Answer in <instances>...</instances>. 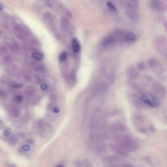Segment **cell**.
<instances>
[{
	"mask_svg": "<svg viewBox=\"0 0 167 167\" xmlns=\"http://www.w3.org/2000/svg\"><path fill=\"white\" fill-rule=\"evenodd\" d=\"M73 50L75 52H77L79 51L80 49L79 45L77 39H74L73 40Z\"/></svg>",
	"mask_w": 167,
	"mask_h": 167,
	"instance_id": "277c9868",
	"label": "cell"
},
{
	"mask_svg": "<svg viewBox=\"0 0 167 167\" xmlns=\"http://www.w3.org/2000/svg\"><path fill=\"white\" fill-rule=\"evenodd\" d=\"M23 84L21 83H13L11 84V86L13 88H19L23 86Z\"/></svg>",
	"mask_w": 167,
	"mask_h": 167,
	"instance_id": "ba28073f",
	"label": "cell"
},
{
	"mask_svg": "<svg viewBox=\"0 0 167 167\" xmlns=\"http://www.w3.org/2000/svg\"><path fill=\"white\" fill-rule=\"evenodd\" d=\"M32 56L33 58L37 60H40L42 59L43 57L42 55L39 53H33Z\"/></svg>",
	"mask_w": 167,
	"mask_h": 167,
	"instance_id": "52a82bcc",
	"label": "cell"
},
{
	"mask_svg": "<svg viewBox=\"0 0 167 167\" xmlns=\"http://www.w3.org/2000/svg\"><path fill=\"white\" fill-rule=\"evenodd\" d=\"M66 57V53L65 52H63L61 54L59 57V60L61 61H64Z\"/></svg>",
	"mask_w": 167,
	"mask_h": 167,
	"instance_id": "9c48e42d",
	"label": "cell"
},
{
	"mask_svg": "<svg viewBox=\"0 0 167 167\" xmlns=\"http://www.w3.org/2000/svg\"><path fill=\"white\" fill-rule=\"evenodd\" d=\"M23 97L21 95H17L14 97V100L17 102H20L22 101Z\"/></svg>",
	"mask_w": 167,
	"mask_h": 167,
	"instance_id": "30bf717a",
	"label": "cell"
},
{
	"mask_svg": "<svg viewBox=\"0 0 167 167\" xmlns=\"http://www.w3.org/2000/svg\"><path fill=\"white\" fill-rule=\"evenodd\" d=\"M3 9V6L0 3V11H1V10H2Z\"/></svg>",
	"mask_w": 167,
	"mask_h": 167,
	"instance_id": "2e32d148",
	"label": "cell"
},
{
	"mask_svg": "<svg viewBox=\"0 0 167 167\" xmlns=\"http://www.w3.org/2000/svg\"><path fill=\"white\" fill-rule=\"evenodd\" d=\"M37 125H38L39 127L40 128H42L44 126L43 122L42 121H41V120L39 121L38 123H37Z\"/></svg>",
	"mask_w": 167,
	"mask_h": 167,
	"instance_id": "4fadbf2b",
	"label": "cell"
},
{
	"mask_svg": "<svg viewBox=\"0 0 167 167\" xmlns=\"http://www.w3.org/2000/svg\"><path fill=\"white\" fill-rule=\"evenodd\" d=\"M141 99L143 102L151 107H156L159 105L157 98L151 94H144L142 96Z\"/></svg>",
	"mask_w": 167,
	"mask_h": 167,
	"instance_id": "6da1fadb",
	"label": "cell"
},
{
	"mask_svg": "<svg viewBox=\"0 0 167 167\" xmlns=\"http://www.w3.org/2000/svg\"><path fill=\"white\" fill-rule=\"evenodd\" d=\"M23 150L25 151H28L30 150V147L29 145H25L23 147Z\"/></svg>",
	"mask_w": 167,
	"mask_h": 167,
	"instance_id": "8fae6325",
	"label": "cell"
},
{
	"mask_svg": "<svg viewBox=\"0 0 167 167\" xmlns=\"http://www.w3.org/2000/svg\"><path fill=\"white\" fill-rule=\"evenodd\" d=\"M113 37L112 36H109L105 39L103 42L104 46H107L111 44L113 42Z\"/></svg>",
	"mask_w": 167,
	"mask_h": 167,
	"instance_id": "5b68a950",
	"label": "cell"
},
{
	"mask_svg": "<svg viewBox=\"0 0 167 167\" xmlns=\"http://www.w3.org/2000/svg\"><path fill=\"white\" fill-rule=\"evenodd\" d=\"M41 88L42 90H45L47 89V87L46 84H42L41 85Z\"/></svg>",
	"mask_w": 167,
	"mask_h": 167,
	"instance_id": "7c38bea8",
	"label": "cell"
},
{
	"mask_svg": "<svg viewBox=\"0 0 167 167\" xmlns=\"http://www.w3.org/2000/svg\"><path fill=\"white\" fill-rule=\"evenodd\" d=\"M106 4L108 7L112 12L114 13H117V8L112 3V2H110V1H108L107 2Z\"/></svg>",
	"mask_w": 167,
	"mask_h": 167,
	"instance_id": "8992f818",
	"label": "cell"
},
{
	"mask_svg": "<svg viewBox=\"0 0 167 167\" xmlns=\"http://www.w3.org/2000/svg\"><path fill=\"white\" fill-rule=\"evenodd\" d=\"M60 109L57 107L54 108L53 109V111L55 113H58L60 112Z\"/></svg>",
	"mask_w": 167,
	"mask_h": 167,
	"instance_id": "9a60e30c",
	"label": "cell"
},
{
	"mask_svg": "<svg viewBox=\"0 0 167 167\" xmlns=\"http://www.w3.org/2000/svg\"><path fill=\"white\" fill-rule=\"evenodd\" d=\"M49 7L60 10L63 8L62 4L58 0H41Z\"/></svg>",
	"mask_w": 167,
	"mask_h": 167,
	"instance_id": "7a4b0ae2",
	"label": "cell"
},
{
	"mask_svg": "<svg viewBox=\"0 0 167 167\" xmlns=\"http://www.w3.org/2000/svg\"><path fill=\"white\" fill-rule=\"evenodd\" d=\"M3 134L4 136H5V137H7L9 136L10 133H9L8 131L5 130L3 131Z\"/></svg>",
	"mask_w": 167,
	"mask_h": 167,
	"instance_id": "5bb4252c",
	"label": "cell"
},
{
	"mask_svg": "<svg viewBox=\"0 0 167 167\" xmlns=\"http://www.w3.org/2000/svg\"><path fill=\"white\" fill-rule=\"evenodd\" d=\"M137 39L135 35L132 32H129L125 34V40L126 42H133Z\"/></svg>",
	"mask_w": 167,
	"mask_h": 167,
	"instance_id": "3957f363",
	"label": "cell"
}]
</instances>
